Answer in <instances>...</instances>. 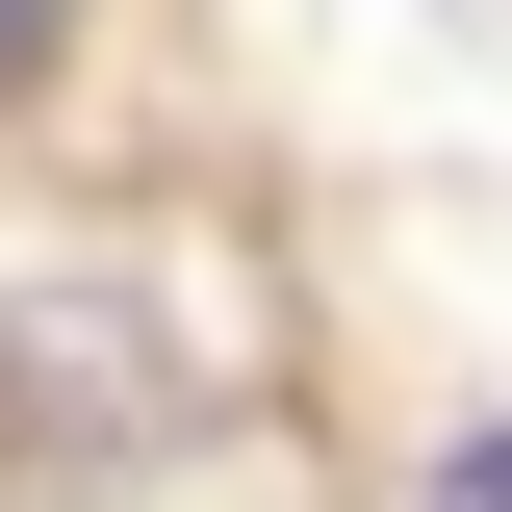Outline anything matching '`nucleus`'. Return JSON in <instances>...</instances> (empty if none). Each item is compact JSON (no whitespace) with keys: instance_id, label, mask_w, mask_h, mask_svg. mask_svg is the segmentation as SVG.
Segmentation results:
<instances>
[{"instance_id":"2","label":"nucleus","mask_w":512,"mask_h":512,"mask_svg":"<svg viewBox=\"0 0 512 512\" xmlns=\"http://www.w3.org/2000/svg\"><path fill=\"white\" fill-rule=\"evenodd\" d=\"M52 26H77V0H0V77H26V52H52Z\"/></svg>"},{"instance_id":"1","label":"nucleus","mask_w":512,"mask_h":512,"mask_svg":"<svg viewBox=\"0 0 512 512\" xmlns=\"http://www.w3.org/2000/svg\"><path fill=\"white\" fill-rule=\"evenodd\" d=\"M436 512H512V436H461V461H436Z\"/></svg>"}]
</instances>
